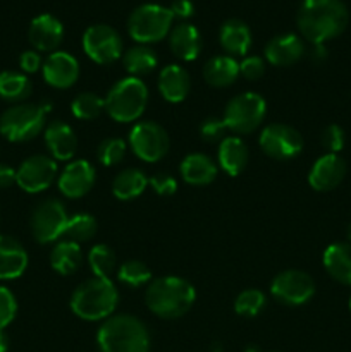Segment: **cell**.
Listing matches in <instances>:
<instances>
[{
    "mask_svg": "<svg viewBox=\"0 0 351 352\" xmlns=\"http://www.w3.org/2000/svg\"><path fill=\"white\" fill-rule=\"evenodd\" d=\"M45 144L54 160H71L78 150V136L69 124L54 120L45 127Z\"/></svg>",
    "mask_w": 351,
    "mask_h": 352,
    "instance_id": "cell-20",
    "label": "cell"
},
{
    "mask_svg": "<svg viewBox=\"0 0 351 352\" xmlns=\"http://www.w3.org/2000/svg\"><path fill=\"white\" fill-rule=\"evenodd\" d=\"M346 162L341 155L326 153L310 168L308 184L319 192L332 191L346 177Z\"/></svg>",
    "mask_w": 351,
    "mask_h": 352,
    "instance_id": "cell-16",
    "label": "cell"
},
{
    "mask_svg": "<svg viewBox=\"0 0 351 352\" xmlns=\"http://www.w3.org/2000/svg\"><path fill=\"white\" fill-rule=\"evenodd\" d=\"M265 305H267V298H265L264 292L258 291V289H246V291L240 292V296L234 301V311L240 316L253 318L264 311Z\"/></svg>",
    "mask_w": 351,
    "mask_h": 352,
    "instance_id": "cell-36",
    "label": "cell"
},
{
    "mask_svg": "<svg viewBox=\"0 0 351 352\" xmlns=\"http://www.w3.org/2000/svg\"><path fill=\"white\" fill-rule=\"evenodd\" d=\"M200 136L206 143H220L226 138L227 129L224 119L219 117H206L202 124H200Z\"/></svg>",
    "mask_w": 351,
    "mask_h": 352,
    "instance_id": "cell-39",
    "label": "cell"
},
{
    "mask_svg": "<svg viewBox=\"0 0 351 352\" xmlns=\"http://www.w3.org/2000/svg\"><path fill=\"white\" fill-rule=\"evenodd\" d=\"M50 105L41 103H17L0 117V134L12 143H24L36 138L45 129Z\"/></svg>",
    "mask_w": 351,
    "mask_h": 352,
    "instance_id": "cell-6",
    "label": "cell"
},
{
    "mask_svg": "<svg viewBox=\"0 0 351 352\" xmlns=\"http://www.w3.org/2000/svg\"><path fill=\"white\" fill-rule=\"evenodd\" d=\"M169 9H171L172 16L178 19H189L195 14V6L191 0H174Z\"/></svg>",
    "mask_w": 351,
    "mask_h": 352,
    "instance_id": "cell-45",
    "label": "cell"
},
{
    "mask_svg": "<svg viewBox=\"0 0 351 352\" xmlns=\"http://www.w3.org/2000/svg\"><path fill=\"white\" fill-rule=\"evenodd\" d=\"M327 57V50L323 45H313V50H312V60L315 62H322L326 60Z\"/></svg>",
    "mask_w": 351,
    "mask_h": 352,
    "instance_id": "cell-47",
    "label": "cell"
},
{
    "mask_svg": "<svg viewBox=\"0 0 351 352\" xmlns=\"http://www.w3.org/2000/svg\"><path fill=\"white\" fill-rule=\"evenodd\" d=\"M267 116V102L255 91L240 93L224 110V122L234 134H250L262 126Z\"/></svg>",
    "mask_w": 351,
    "mask_h": 352,
    "instance_id": "cell-8",
    "label": "cell"
},
{
    "mask_svg": "<svg viewBox=\"0 0 351 352\" xmlns=\"http://www.w3.org/2000/svg\"><path fill=\"white\" fill-rule=\"evenodd\" d=\"M41 57L36 50H26L21 54L19 57V67L23 69V72L28 74H33L38 69H41Z\"/></svg>",
    "mask_w": 351,
    "mask_h": 352,
    "instance_id": "cell-44",
    "label": "cell"
},
{
    "mask_svg": "<svg viewBox=\"0 0 351 352\" xmlns=\"http://www.w3.org/2000/svg\"><path fill=\"white\" fill-rule=\"evenodd\" d=\"M346 143V136H344L343 127L337 126V124H330L323 129L322 133V146L326 148L327 153H337L344 148Z\"/></svg>",
    "mask_w": 351,
    "mask_h": 352,
    "instance_id": "cell-40",
    "label": "cell"
},
{
    "mask_svg": "<svg viewBox=\"0 0 351 352\" xmlns=\"http://www.w3.org/2000/svg\"><path fill=\"white\" fill-rule=\"evenodd\" d=\"M182 181L191 186H206L215 181L217 177V165L209 155L191 153L182 158L181 167Z\"/></svg>",
    "mask_w": 351,
    "mask_h": 352,
    "instance_id": "cell-26",
    "label": "cell"
},
{
    "mask_svg": "<svg viewBox=\"0 0 351 352\" xmlns=\"http://www.w3.org/2000/svg\"><path fill=\"white\" fill-rule=\"evenodd\" d=\"M148 182L158 196H172L178 191V181L171 174H157Z\"/></svg>",
    "mask_w": 351,
    "mask_h": 352,
    "instance_id": "cell-43",
    "label": "cell"
},
{
    "mask_svg": "<svg viewBox=\"0 0 351 352\" xmlns=\"http://www.w3.org/2000/svg\"><path fill=\"white\" fill-rule=\"evenodd\" d=\"M28 268V253L19 241L0 236V280H14Z\"/></svg>",
    "mask_w": 351,
    "mask_h": 352,
    "instance_id": "cell-22",
    "label": "cell"
},
{
    "mask_svg": "<svg viewBox=\"0 0 351 352\" xmlns=\"http://www.w3.org/2000/svg\"><path fill=\"white\" fill-rule=\"evenodd\" d=\"M350 23V12L343 0H303L296 24L305 40L323 45L337 38Z\"/></svg>",
    "mask_w": 351,
    "mask_h": 352,
    "instance_id": "cell-1",
    "label": "cell"
},
{
    "mask_svg": "<svg viewBox=\"0 0 351 352\" xmlns=\"http://www.w3.org/2000/svg\"><path fill=\"white\" fill-rule=\"evenodd\" d=\"M83 50L96 64H114L123 55V38L109 24H93L83 34Z\"/></svg>",
    "mask_w": 351,
    "mask_h": 352,
    "instance_id": "cell-11",
    "label": "cell"
},
{
    "mask_svg": "<svg viewBox=\"0 0 351 352\" xmlns=\"http://www.w3.org/2000/svg\"><path fill=\"white\" fill-rule=\"evenodd\" d=\"M322 263L334 280L351 287V243H334L327 246Z\"/></svg>",
    "mask_w": 351,
    "mask_h": 352,
    "instance_id": "cell-24",
    "label": "cell"
},
{
    "mask_svg": "<svg viewBox=\"0 0 351 352\" xmlns=\"http://www.w3.org/2000/svg\"><path fill=\"white\" fill-rule=\"evenodd\" d=\"M58 189L65 198L78 199L88 195L95 184V168L88 160H72L65 165L62 174L57 177Z\"/></svg>",
    "mask_w": 351,
    "mask_h": 352,
    "instance_id": "cell-17",
    "label": "cell"
},
{
    "mask_svg": "<svg viewBox=\"0 0 351 352\" xmlns=\"http://www.w3.org/2000/svg\"><path fill=\"white\" fill-rule=\"evenodd\" d=\"M348 306H350V311H351V296H350V301H348Z\"/></svg>",
    "mask_w": 351,
    "mask_h": 352,
    "instance_id": "cell-50",
    "label": "cell"
},
{
    "mask_svg": "<svg viewBox=\"0 0 351 352\" xmlns=\"http://www.w3.org/2000/svg\"><path fill=\"white\" fill-rule=\"evenodd\" d=\"M275 352H277V351H275Z\"/></svg>",
    "mask_w": 351,
    "mask_h": 352,
    "instance_id": "cell-51",
    "label": "cell"
},
{
    "mask_svg": "<svg viewBox=\"0 0 351 352\" xmlns=\"http://www.w3.org/2000/svg\"><path fill=\"white\" fill-rule=\"evenodd\" d=\"M119 292L110 278L93 277L83 282L71 296V309L86 322L107 320L116 311Z\"/></svg>",
    "mask_w": 351,
    "mask_h": 352,
    "instance_id": "cell-4",
    "label": "cell"
},
{
    "mask_svg": "<svg viewBox=\"0 0 351 352\" xmlns=\"http://www.w3.org/2000/svg\"><path fill=\"white\" fill-rule=\"evenodd\" d=\"M17 315V301L7 287H0V329H6Z\"/></svg>",
    "mask_w": 351,
    "mask_h": 352,
    "instance_id": "cell-41",
    "label": "cell"
},
{
    "mask_svg": "<svg viewBox=\"0 0 351 352\" xmlns=\"http://www.w3.org/2000/svg\"><path fill=\"white\" fill-rule=\"evenodd\" d=\"M55 179H57V164L54 158L47 155H33L17 168L16 184L23 191L34 195L50 188Z\"/></svg>",
    "mask_w": 351,
    "mask_h": 352,
    "instance_id": "cell-14",
    "label": "cell"
},
{
    "mask_svg": "<svg viewBox=\"0 0 351 352\" xmlns=\"http://www.w3.org/2000/svg\"><path fill=\"white\" fill-rule=\"evenodd\" d=\"M33 91L31 81L26 74L14 71L0 72V98L7 102H23Z\"/></svg>",
    "mask_w": 351,
    "mask_h": 352,
    "instance_id": "cell-32",
    "label": "cell"
},
{
    "mask_svg": "<svg viewBox=\"0 0 351 352\" xmlns=\"http://www.w3.org/2000/svg\"><path fill=\"white\" fill-rule=\"evenodd\" d=\"M69 222V213L62 201L47 199L31 213V232L41 244H50L61 239Z\"/></svg>",
    "mask_w": 351,
    "mask_h": 352,
    "instance_id": "cell-10",
    "label": "cell"
},
{
    "mask_svg": "<svg viewBox=\"0 0 351 352\" xmlns=\"http://www.w3.org/2000/svg\"><path fill=\"white\" fill-rule=\"evenodd\" d=\"M191 78L184 67L178 64L165 65L158 76V91L169 103H179L188 96Z\"/></svg>",
    "mask_w": 351,
    "mask_h": 352,
    "instance_id": "cell-23",
    "label": "cell"
},
{
    "mask_svg": "<svg viewBox=\"0 0 351 352\" xmlns=\"http://www.w3.org/2000/svg\"><path fill=\"white\" fill-rule=\"evenodd\" d=\"M83 253L78 243L72 241H61L54 246L50 253V265L57 274L71 275L81 267Z\"/></svg>",
    "mask_w": 351,
    "mask_h": 352,
    "instance_id": "cell-30",
    "label": "cell"
},
{
    "mask_svg": "<svg viewBox=\"0 0 351 352\" xmlns=\"http://www.w3.org/2000/svg\"><path fill=\"white\" fill-rule=\"evenodd\" d=\"M117 278L127 287H141L151 278V272L143 261L127 260L117 270Z\"/></svg>",
    "mask_w": 351,
    "mask_h": 352,
    "instance_id": "cell-37",
    "label": "cell"
},
{
    "mask_svg": "<svg viewBox=\"0 0 351 352\" xmlns=\"http://www.w3.org/2000/svg\"><path fill=\"white\" fill-rule=\"evenodd\" d=\"M28 38L34 50L55 52L64 38V24L52 14H40L31 21Z\"/></svg>",
    "mask_w": 351,
    "mask_h": 352,
    "instance_id": "cell-18",
    "label": "cell"
},
{
    "mask_svg": "<svg viewBox=\"0 0 351 352\" xmlns=\"http://www.w3.org/2000/svg\"><path fill=\"white\" fill-rule=\"evenodd\" d=\"M260 148L267 157L286 162L298 157L303 150V136L288 124H268L260 133Z\"/></svg>",
    "mask_w": 351,
    "mask_h": 352,
    "instance_id": "cell-12",
    "label": "cell"
},
{
    "mask_svg": "<svg viewBox=\"0 0 351 352\" xmlns=\"http://www.w3.org/2000/svg\"><path fill=\"white\" fill-rule=\"evenodd\" d=\"M123 64L133 78H140V76L150 74L157 67L158 58L153 48L148 45H136L123 55Z\"/></svg>",
    "mask_w": 351,
    "mask_h": 352,
    "instance_id": "cell-31",
    "label": "cell"
},
{
    "mask_svg": "<svg viewBox=\"0 0 351 352\" xmlns=\"http://www.w3.org/2000/svg\"><path fill=\"white\" fill-rule=\"evenodd\" d=\"M265 60L258 55H250L240 62V76H243L248 81H257L264 76Z\"/></svg>",
    "mask_w": 351,
    "mask_h": 352,
    "instance_id": "cell-42",
    "label": "cell"
},
{
    "mask_svg": "<svg viewBox=\"0 0 351 352\" xmlns=\"http://www.w3.org/2000/svg\"><path fill=\"white\" fill-rule=\"evenodd\" d=\"M71 112L76 119L81 120H93L102 112H105V98L98 96L96 93L83 91L72 100Z\"/></svg>",
    "mask_w": 351,
    "mask_h": 352,
    "instance_id": "cell-34",
    "label": "cell"
},
{
    "mask_svg": "<svg viewBox=\"0 0 351 352\" xmlns=\"http://www.w3.org/2000/svg\"><path fill=\"white\" fill-rule=\"evenodd\" d=\"M346 234H348V239H350V243H351V222H350V226H348Z\"/></svg>",
    "mask_w": 351,
    "mask_h": 352,
    "instance_id": "cell-49",
    "label": "cell"
},
{
    "mask_svg": "<svg viewBox=\"0 0 351 352\" xmlns=\"http://www.w3.org/2000/svg\"><path fill=\"white\" fill-rule=\"evenodd\" d=\"M169 47L176 57L184 62L198 58L202 52V36L198 28L189 23H179L169 33Z\"/></svg>",
    "mask_w": 351,
    "mask_h": 352,
    "instance_id": "cell-21",
    "label": "cell"
},
{
    "mask_svg": "<svg viewBox=\"0 0 351 352\" xmlns=\"http://www.w3.org/2000/svg\"><path fill=\"white\" fill-rule=\"evenodd\" d=\"M265 60L275 67H288L296 64L305 55V43L295 33H282L268 40L265 45Z\"/></svg>",
    "mask_w": 351,
    "mask_h": 352,
    "instance_id": "cell-19",
    "label": "cell"
},
{
    "mask_svg": "<svg viewBox=\"0 0 351 352\" xmlns=\"http://www.w3.org/2000/svg\"><path fill=\"white\" fill-rule=\"evenodd\" d=\"M129 146L140 160L153 164L167 155L171 140L160 124L153 120L138 122L129 133Z\"/></svg>",
    "mask_w": 351,
    "mask_h": 352,
    "instance_id": "cell-9",
    "label": "cell"
},
{
    "mask_svg": "<svg viewBox=\"0 0 351 352\" xmlns=\"http://www.w3.org/2000/svg\"><path fill=\"white\" fill-rule=\"evenodd\" d=\"M148 177L140 168H124L116 175L112 182V192L120 201H129L143 195L147 189Z\"/></svg>",
    "mask_w": 351,
    "mask_h": 352,
    "instance_id": "cell-29",
    "label": "cell"
},
{
    "mask_svg": "<svg viewBox=\"0 0 351 352\" xmlns=\"http://www.w3.org/2000/svg\"><path fill=\"white\" fill-rule=\"evenodd\" d=\"M203 78L213 88H227L240 78V62L231 55H217L203 65Z\"/></svg>",
    "mask_w": 351,
    "mask_h": 352,
    "instance_id": "cell-27",
    "label": "cell"
},
{
    "mask_svg": "<svg viewBox=\"0 0 351 352\" xmlns=\"http://www.w3.org/2000/svg\"><path fill=\"white\" fill-rule=\"evenodd\" d=\"M148 103V88L140 78H124L110 88L105 98V112L116 122H134L143 116Z\"/></svg>",
    "mask_w": 351,
    "mask_h": 352,
    "instance_id": "cell-5",
    "label": "cell"
},
{
    "mask_svg": "<svg viewBox=\"0 0 351 352\" xmlns=\"http://www.w3.org/2000/svg\"><path fill=\"white\" fill-rule=\"evenodd\" d=\"M96 234V220L89 213H76L69 217L67 227H65L64 237L72 243H86L93 239Z\"/></svg>",
    "mask_w": 351,
    "mask_h": 352,
    "instance_id": "cell-35",
    "label": "cell"
},
{
    "mask_svg": "<svg viewBox=\"0 0 351 352\" xmlns=\"http://www.w3.org/2000/svg\"><path fill=\"white\" fill-rule=\"evenodd\" d=\"M219 167L231 177H236L248 164V148L237 136H226L219 143Z\"/></svg>",
    "mask_w": 351,
    "mask_h": 352,
    "instance_id": "cell-28",
    "label": "cell"
},
{
    "mask_svg": "<svg viewBox=\"0 0 351 352\" xmlns=\"http://www.w3.org/2000/svg\"><path fill=\"white\" fill-rule=\"evenodd\" d=\"M126 150L127 144L124 140H120V138H107L96 148V158L105 167H114V165L123 162Z\"/></svg>",
    "mask_w": 351,
    "mask_h": 352,
    "instance_id": "cell-38",
    "label": "cell"
},
{
    "mask_svg": "<svg viewBox=\"0 0 351 352\" xmlns=\"http://www.w3.org/2000/svg\"><path fill=\"white\" fill-rule=\"evenodd\" d=\"M102 352H148L150 336L141 320L131 315L110 316L96 333Z\"/></svg>",
    "mask_w": 351,
    "mask_h": 352,
    "instance_id": "cell-3",
    "label": "cell"
},
{
    "mask_svg": "<svg viewBox=\"0 0 351 352\" xmlns=\"http://www.w3.org/2000/svg\"><path fill=\"white\" fill-rule=\"evenodd\" d=\"M270 292L281 305L301 306L306 305L315 294V282L306 272L284 270L274 277Z\"/></svg>",
    "mask_w": 351,
    "mask_h": 352,
    "instance_id": "cell-13",
    "label": "cell"
},
{
    "mask_svg": "<svg viewBox=\"0 0 351 352\" xmlns=\"http://www.w3.org/2000/svg\"><path fill=\"white\" fill-rule=\"evenodd\" d=\"M219 40L220 47L233 57V55H246L253 36L246 23L241 19H227L220 26Z\"/></svg>",
    "mask_w": 351,
    "mask_h": 352,
    "instance_id": "cell-25",
    "label": "cell"
},
{
    "mask_svg": "<svg viewBox=\"0 0 351 352\" xmlns=\"http://www.w3.org/2000/svg\"><path fill=\"white\" fill-rule=\"evenodd\" d=\"M172 21L174 16L169 7H162L158 3H143L127 17V31L129 36L140 45L157 43L171 33Z\"/></svg>",
    "mask_w": 351,
    "mask_h": 352,
    "instance_id": "cell-7",
    "label": "cell"
},
{
    "mask_svg": "<svg viewBox=\"0 0 351 352\" xmlns=\"http://www.w3.org/2000/svg\"><path fill=\"white\" fill-rule=\"evenodd\" d=\"M16 174L17 170H14L10 165L0 164V189L10 188L12 184H16Z\"/></svg>",
    "mask_w": 351,
    "mask_h": 352,
    "instance_id": "cell-46",
    "label": "cell"
},
{
    "mask_svg": "<svg viewBox=\"0 0 351 352\" xmlns=\"http://www.w3.org/2000/svg\"><path fill=\"white\" fill-rule=\"evenodd\" d=\"M45 81L57 89H67L76 85L79 78V62L69 52L55 50L45 58L43 65Z\"/></svg>",
    "mask_w": 351,
    "mask_h": 352,
    "instance_id": "cell-15",
    "label": "cell"
},
{
    "mask_svg": "<svg viewBox=\"0 0 351 352\" xmlns=\"http://www.w3.org/2000/svg\"><path fill=\"white\" fill-rule=\"evenodd\" d=\"M147 306L153 315L164 320L181 318L193 308L196 301V291L186 278L167 277L155 278L147 289Z\"/></svg>",
    "mask_w": 351,
    "mask_h": 352,
    "instance_id": "cell-2",
    "label": "cell"
},
{
    "mask_svg": "<svg viewBox=\"0 0 351 352\" xmlns=\"http://www.w3.org/2000/svg\"><path fill=\"white\" fill-rule=\"evenodd\" d=\"M88 265L93 272V277L110 278L117 268L116 253L105 244H96L88 253Z\"/></svg>",
    "mask_w": 351,
    "mask_h": 352,
    "instance_id": "cell-33",
    "label": "cell"
},
{
    "mask_svg": "<svg viewBox=\"0 0 351 352\" xmlns=\"http://www.w3.org/2000/svg\"><path fill=\"white\" fill-rule=\"evenodd\" d=\"M9 336H7L6 332H3V329H0V352H7L9 351Z\"/></svg>",
    "mask_w": 351,
    "mask_h": 352,
    "instance_id": "cell-48",
    "label": "cell"
}]
</instances>
